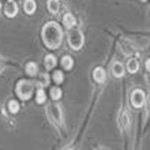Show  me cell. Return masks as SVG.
Wrapping results in <instances>:
<instances>
[{
  "label": "cell",
  "instance_id": "1",
  "mask_svg": "<svg viewBox=\"0 0 150 150\" xmlns=\"http://www.w3.org/2000/svg\"><path fill=\"white\" fill-rule=\"evenodd\" d=\"M42 41L51 50H56L62 45V41H63V30H62V27L56 21H50L42 27Z\"/></svg>",
  "mask_w": 150,
  "mask_h": 150
},
{
  "label": "cell",
  "instance_id": "2",
  "mask_svg": "<svg viewBox=\"0 0 150 150\" xmlns=\"http://www.w3.org/2000/svg\"><path fill=\"white\" fill-rule=\"evenodd\" d=\"M68 42H69V47L72 50L78 51V50H81V47L84 45V35L78 29H71L69 35H68Z\"/></svg>",
  "mask_w": 150,
  "mask_h": 150
},
{
  "label": "cell",
  "instance_id": "3",
  "mask_svg": "<svg viewBox=\"0 0 150 150\" xmlns=\"http://www.w3.org/2000/svg\"><path fill=\"white\" fill-rule=\"evenodd\" d=\"M32 93H33V83L32 81H20L17 84V95L23 99V101L30 99Z\"/></svg>",
  "mask_w": 150,
  "mask_h": 150
},
{
  "label": "cell",
  "instance_id": "4",
  "mask_svg": "<svg viewBox=\"0 0 150 150\" xmlns=\"http://www.w3.org/2000/svg\"><path fill=\"white\" fill-rule=\"evenodd\" d=\"M144 102H146V95H144V92L140 90V89L134 90L132 95H131V104H132L135 108H141V107L144 105Z\"/></svg>",
  "mask_w": 150,
  "mask_h": 150
},
{
  "label": "cell",
  "instance_id": "5",
  "mask_svg": "<svg viewBox=\"0 0 150 150\" xmlns=\"http://www.w3.org/2000/svg\"><path fill=\"white\" fill-rule=\"evenodd\" d=\"M48 112H50V117L53 119L54 123H57V125L63 123V114H62V110H60L59 105H56V104L50 105L48 107Z\"/></svg>",
  "mask_w": 150,
  "mask_h": 150
},
{
  "label": "cell",
  "instance_id": "6",
  "mask_svg": "<svg viewBox=\"0 0 150 150\" xmlns=\"http://www.w3.org/2000/svg\"><path fill=\"white\" fill-rule=\"evenodd\" d=\"M3 11H5V15H6L8 18H14V17L18 14V5H17L15 2H12V0H9V2L5 5Z\"/></svg>",
  "mask_w": 150,
  "mask_h": 150
},
{
  "label": "cell",
  "instance_id": "7",
  "mask_svg": "<svg viewBox=\"0 0 150 150\" xmlns=\"http://www.w3.org/2000/svg\"><path fill=\"white\" fill-rule=\"evenodd\" d=\"M111 72L116 78H120L125 74V68H123V65L120 63V62H114V63L111 65Z\"/></svg>",
  "mask_w": 150,
  "mask_h": 150
},
{
  "label": "cell",
  "instance_id": "8",
  "mask_svg": "<svg viewBox=\"0 0 150 150\" xmlns=\"http://www.w3.org/2000/svg\"><path fill=\"white\" fill-rule=\"evenodd\" d=\"M23 8H24V12H26L27 15H32V14L36 12V2L35 0H26Z\"/></svg>",
  "mask_w": 150,
  "mask_h": 150
},
{
  "label": "cell",
  "instance_id": "9",
  "mask_svg": "<svg viewBox=\"0 0 150 150\" xmlns=\"http://www.w3.org/2000/svg\"><path fill=\"white\" fill-rule=\"evenodd\" d=\"M47 8L50 11V14H59V11H60V2L59 0H48V3H47Z\"/></svg>",
  "mask_w": 150,
  "mask_h": 150
},
{
  "label": "cell",
  "instance_id": "10",
  "mask_svg": "<svg viewBox=\"0 0 150 150\" xmlns=\"http://www.w3.org/2000/svg\"><path fill=\"white\" fill-rule=\"evenodd\" d=\"M63 24L68 29H74V26L77 24V20H75V17L72 14H65L63 15Z\"/></svg>",
  "mask_w": 150,
  "mask_h": 150
},
{
  "label": "cell",
  "instance_id": "11",
  "mask_svg": "<svg viewBox=\"0 0 150 150\" xmlns=\"http://www.w3.org/2000/svg\"><path fill=\"white\" fill-rule=\"evenodd\" d=\"M56 63H57L56 56H53V54L45 56V59H44V65H45V68H47V69H54Z\"/></svg>",
  "mask_w": 150,
  "mask_h": 150
},
{
  "label": "cell",
  "instance_id": "12",
  "mask_svg": "<svg viewBox=\"0 0 150 150\" xmlns=\"http://www.w3.org/2000/svg\"><path fill=\"white\" fill-rule=\"evenodd\" d=\"M93 80L96 83H104L105 81V71L102 68H96L93 71Z\"/></svg>",
  "mask_w": 150,
  "mask_h": 150
},
{
  "label": "cell",
  "instance_id": "13",
  "mask_svg": "<svg viewBox=\"0 0 150 150\" xmlns=\"http://www.w3.org/2000/svg\"><path fill=\"white\" fill-rule=\"evenodd\" d=\"M45 101H47V93L44 87H41V89L36 90V104H45Z\"/></svg>",
  "mask_w": 150,
  "mask_h": 150
},
{
  "label": "cell",
  "instance_id": "14",
  "mask_svg": "<svg viewBox=\"0 0 150 150\" xmlns=\"http://www.w3.org/2000/svg\"><path fill=\"white\" fill-rule=\"evenodd\" d=\"M126 66H128V71L132 72V74H135L137 71L140 69V63H138V60H137V59H129Z\"/></svg>",
  "mask_w": 150,
  "mask_h": 150
},
{
  "label": "cell",
  "instance_id": "15",
  "mask_svg": "<svg viewBox=\"0 0 150 150\" xmlns=\"http://www.w3.org/2000/svg\"><path fill=\"white\" fill-rule=\"evenodd\" d=\"M26 74L30 75V77H35V75H38V65L33 63V62H29V63L26 65Z\"/></svg>",
  "mask_w": 150,
  "mask_h": 150
},
{
  "label": "cell",
  "instance_id": "16",
  "mask_svg": "<svg viewBox=\"0 0 150 150\" xmlns=\"http://www.w3.org/2000/svg\"><path fill=\"white\" fill-rule=\"evenodd\" d=\"M8 110H9V112H12V114H17V112L20 111V104L12 99V101L8 102Z\"/></svg>",
  "mask_w": 150,
  "mask_h": 150
},
{
  "label": "cell",
  "instance_id": "17",
  "mask_svg": "<svg viewBox=\"0 0 150 150\" xmlns=\"http://www.w3.org/2000/svg\"><path fill=\"white\" fill-rule=\"evenodd\" d=\"M60 62H62V65H63L65 69H72V66H74V59L69 57V56H65Z\"/></svg>",
  "mask_w": 150,
  "mask_h": 150
},
{
  "label": "cell",
  "instance_id": "18",
  "mask_svg": "<svg viewBox=\"0 0 150 150\" xmlns=\"http://www.w3.org/2000/svg\"><path fill=\"white\" fill-rule=\"evenodd\" d=\"M50 95H51V98L54 99V101H59V99L62 98V89L60 87H51Z\"/></svg>",
  "mask_w": 150,
  "mask_h": 150
},
{
  "label": "cell",
  "instance_id": "19",
  "mask_svg": "<svg viewBox=\"0 0 150 150\" xmlns=\"http://www.w3.org/2000/svg\"><path fill=\"white\" fill-rule=\"evenodd\" d=\"M119 125L120 128H126L129 125V117H128V112H122V116L119 119Z\"/></svg>",
  "mask_w": 150,
  "mask_h": 150
},
{
  "label": "cell",
  "instance_id": "20",
  "mask_svg": "<svg viewBox=\"0 0 150 150\" xmlns=\"http://www.w3.org/2000/svg\"><path fill=\"white\" fill-rule=\"evenodd\" d=\"M63 80H65V75H63V72L56 71V72H54V81H56L57 84H60V83H63Z\"/></svg>",
  "mask_w": 150,
  "mask_h": 150
},
{
  "label": "cell",
  "instance_id": "21",
  "mask_svg": "<svg viewBox=\"0 0 150 150\" xmlns=\"http://www.w3.org/2000/svg\"><path fill=\"white\" fill-rule=\"evenodd\" d=\"M48 81H50V78H48V75H47V74L41 77V86H42V87H44V86H47V84H48Z\"/></svg>",
  "mask_w": 150,
  "mask_h": 150
},
{
  "label": "cell",
  "instance_id": "22",
  "mask_svg": "<svg viewBox=\"0 0 150 150\" xmlns=\"http://www.w3.org/2000/svg\"><path fill=\"white\" fill-rule=\"evenodd\" d=\"M146 69H147V71L150 72V59H149V60L146 62Z\"/></svg>",
  "mask_w": 150,
  "mask_h": 150
},
{
  "label": "cell",
  "instance_id": "23",
  "mask_svg": "<svg viewBox=\"0 0 150 150\" xmlns=\"http://www.w3.org/2000/svg\"><path fill=\"white\" fill-rule=\"evenodd\" d=\"M0 11H2V0H0Z\"/></svg>",
  "mask_w": 150,
  "mask_h": 150
},
{
  "label": "cell",
  "instance_id": "24",
  "mask_svg": "<svg viewBox=\"0 0 150 150\" xmlns=\"http://www.w3.org/2000/svg\"><path fill=\"white\" fill-rule=\"evenodd\" d=\"M141 2H147V0H141Z\"/></svg>",
  "mask_w": 150,
  "mask_h": 150
}]
</instances>
